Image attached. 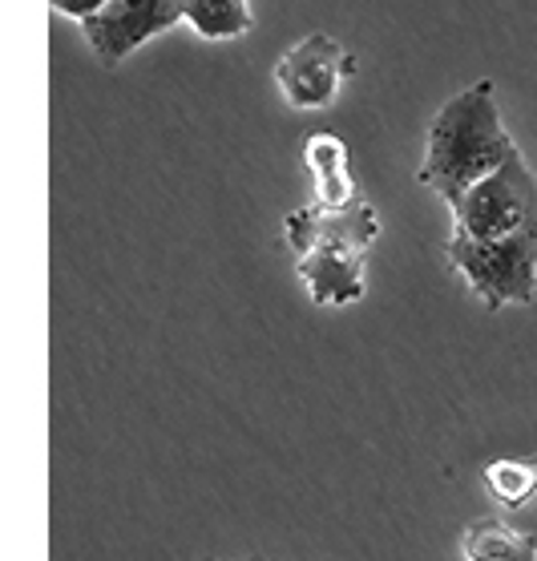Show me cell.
Masks as SVG:
<instances>
[{
	"instance_id": "obj_12",
	"label": "cell",
	"mask_w": 537,
	"mask_h": 561,
	"mask_svg": "<svg viewBox=\"0 0 537 561\" xmlns=\"http://www.w3.org/2000/svg\"><path fill=\"white\" fill-rule=\"evenodd\" d=\"M210 561H267V558H210Z\"/></svg>"
},
{
	"instance_id": "obj_5",
	"label": "cell",
	"mask_w": 537,
	"mask_h": 561,
	"mask_svg": "<svg viewBox=\"0 0 537 561\" xmlns=\"http://www.w3.org/2000/svg\"><path fill=\"white\" fill-rule=\"evenodd\" d=\"M356 73V57L328 33H311L299 45L283 53L275 65L279 93L295 110H323L335 102V93L344 85V77Z\"/></svg>"
},
{
	"instance_id": "obj_3",
	"label": "cell",
	"mask_w": 537,
	"mask_h": 561,
	"mask_svg": "<svg viewBox=\"0 0 537 561\" xmlns=\"http://www.w3.org/2000/svg\"><path fill=\"white\" fill-rule=\"evenodd\" d=\"M537 227V179L522 150L453 206V239L505 243Z\"/></svg>"
},
{
	"instance_id": "obj_7",
	"label": "cell",
	"mask_w": 537,
	"mask_h": 561,
	"mask_svg": "<svg viewBox=\"0 0 537 561\" xmlns=\"http://www.w3.org/2000/svg\"><path fill=\"white\" fill-rule=\"evenodd\" d=\"M304 167L316 182V206L328 215H340L356 203V179H352V162H347V146L340 134H311L304 141Z\"/></svg>"
},
{
	"instance_id": "obj_10",
	"label": "cell",
	"mask_w": 537,
	"mask_h": 561,
	"mask_svg": "<svg viewBox=\"0 0 537 561\" xmlns=\"http://www.w3.org/2000/svg\"><path fill=\"white\" fill-rule=\"evenodd\" d=\"M489 497L505 510H522L537 497V453L529 457H493L481 472Z\"/></svg>"
},
{
	"instance_id": "obj_6",
	"label": "cell",
	"mask_w": 537,
	"mask_h": 561,
	"mask_svg": "<svg viewBox=\"0 0 537 561\" xmlns=\"http://www.w3.org/2000/svg\"><path fill=\"white\" fill-rule=\"evenodd\" d=\"M179 21L182 0H110L102 13L81 25V33L90 41L93 57L105 69H117L138 45L174 28Z\"/></svg>"
},
{
	"instance_id": "obj_4",
	"label": "cell",
	"mask_w": 537,
	"mask_h": 561,
	"mask_svg": "<svg viewBox=\"0 0 537 561\" xmlns=\"http://www.w3.org/2000/svg\"><path fill=\"white\" fill-rule=\"evenodd\" d=\"M448 263L489 311L525 307L537 295V227L513 234L505 243H469L448 239Z\"/></svg>"
},
{
	"instance_id": "obj_11",
	"label": "cell",
	"mask_w": 537,
	"mask_h": 561,
	"mask_svg": "<svg viewBox=\"0 0 537 561\" xmlns=\"http://www.w3.org/2000/svg\"><path fill=\"white\" fill-rule=\"evenodd\" d=\"M53 4V13H61L69 16V21H77V25H85L90 16H98L110 4V0H49Z\"/></svg>"
},
{
	"instance_id": "obj_9",
	"label": "cell",
	"mask_w": 537,
	"mask_h": 561,
	"mask_svg": "<svg viewBox=\"0 0 537 561\" xmlns=\"http://www.w3.org/2000/svg\"><path fill=\"white\" fill-rule=\"evenodd\" d=\"M182 21L203 41H235L255 25L247 0H182Z\"/></svg>"
},
{
	"instance_id": "obj_1",
	"label": "cell",
	"mask_w": 537,
	"mask_h": 561,
	"mask_svg": "<svg viewBox=\"0 0 537 561\" xmlns=\"http://www.w3.org/2000/svg\"><path fill=\"white\" fill-rule=\"evenodd\" d=\"M513 153H517V141L501 126L498 93L485 77V81H473L469 90H460L457 98H448L429 122L421 182L441 194L448 206H457L477 182L498 174Z\"/></svg>"
},
{
	"instance_id": "obj_2",
	"label": "cell",
	"mask_w": 537,
	"mask_h": 561,
	"mask_svg": "<svg viewBox=\"0 0 537 561\" xmlns=\"http://www.w3.org/2000/svg\"><path fill=\"white\" fill-rule=\"evenodd\" d=\"M283 230L311 304L344 307L364 299V287H368L364 259L380 239V218L364 198H356L340 215H328L316 203L299 206L287 215Z\"/></svg>"
},
{
	"instance_id": "obj_8",
	"label": "cell",
	"mask_w": 537,
	"mask_h": 561,
	"mask_svg": "<svg viewBox=\"0 0 537 561\" xmlns=\"http://www.w3.org/2000/svg\"><path fill=\"white\" fill-rule=\"evenodd\" d=\"M465 561H537V534L513 529L501 517H477L460 534Z\"/></svg>"
}]
</instances>
